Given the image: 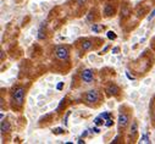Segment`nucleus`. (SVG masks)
I'll return each mask as SVG.
<instances>
[{
  "label": "nucleus",
  "mask_w": 155,
  "mask_h": 144,
  "mask_svg": "<svg viewBox=\"0 0 155 144\" xmlns=\"http://www.w3.org/2000/svg\"><path fill=\"white\" fill-rule=\"evenodd\" d=\"M25 88L23 87H17L15 88L14 92H12V102H14L15 105H17L18 108H21L22 104H23V100H25Z\"/></svg>",
  "instance_id": "obj_1"
},
{
  "label": "nucleus",
  "mask_w": 155,
  "mask_h": 144,
  "mask_svg": "<svg viewBox=\"0 0 155 144\" xmlns=\"http://www.w3.org/2000/svg\"><path fill=\"white\" fill-rule=\"evenodd\" d=\"M119 50H120V49H119L117 46H116V48H114V49H113V54H117V53H119Z\"/></svg>",
  "instance_id": "obj_22"
},
{
  "label": "nucleus",
  "mask_w": 155,
  "mask_h": 144,
  "mask_svg": "<svg viewBox=\"0 0 155 144\" xmlns=\"http://www.w3.org/2000/svg\"><path fill=\"white\" fill-rule=\"evenodd\" d=\"M93 48V42L90 40H84L82 43V50H89Z\"/></svg>",
  "instance_id": "obj_8"
},
{
  "label": "nucleus",
  "mask_w": 155,
  "mask_h": 144,
  "mask_svg": "<svg viewBox=\"0 0 155 144\" xmlns=\"http://www.w3.org/2000/svg\"><path fill=\"white\" fill-rule=\"evenodd\" d=\"M105 125H106V126H108V127H110V126H111V125H113V120L108 119V122H106Z\"/></svg>",
  "instance_id": "obj_18"
},
{
  "label": "nucleus",
  "mask_w": 155,
  "mask_h": 144,
  "mask_svg": "<svg viewBox=\"0 0 155 144\" xmlns=\"http://www.w3.org/2000/svg\"><path fill=\"white\" fill-rule=\"evenodd\" d=\"M130 14H131V11H130V9L127 6H124L122 7V10H121V17H128L130 16Z\"/></svg>",
  "instance_id": "obj_9"
},
{
  "label": "nucleus",
  "mask_w": 155,
  "mask_h": 144,
  "mask_svg": "<svg viewBox=\"0 0 155 144\" xmlns=\"http://www.w3.org/2000/svg\"><path fill=\"white\" fill-rule=\"evenodd\" d=\"M136 133H137V123L133 122V125L131 127V136H136Z\"/></svg>",
  "instance_id": "obj_11"
},
{
  "label": "nucleus",
  "mask_w": 155,
  "mask_h": 144,
  "mask_svg": "<svg viewBox=\"0 0 155 144\" xmlns=\"http://www.w3.org/2000/svg\"><path fill=\"white\" fill-rule=\"evenodd\" d=\"M76 3H77L78 5H83L84 3H87V0H76Z\"/></svg>",
  "instance_id": "obj_17"
},
{
  "label": "nucleus",
  "mask_w": 155,
  "mask_h": 144,
  "mask_svg": "<svg viewBox=\"0 0 155 144\" xmlns=\"http://www.w3.org/2000/svg\"><path fill=\"white\" fill-rule=\"evenodd\" d=\"M62 87H63V83L62 82H60V83H59V84H57V89H59V90H61V89H62Z\"/></svg>",
  "instance_id": "obj_19"
},
{
  "label": "nucleus",
  "mask_w": 155,
  "mask_h": 144,
  "mask_svg": "<svg viewBox=\"0 0 155 144\" xmlns=\"http://www.w3.org/2000/svg\"><path fill=\"white\" fill-rule=\"evenodd\" d=\"M108 92H109V94L116 95V94H119V92H120V88L117 87L116 84H110L109 88H108Z\"/></svg>",
  "instance_id": "obj_7"
},
{
  "label": "nucleus",
  "mask_w": 155,
  "mask_h": 144,
  "mask_svg": "<svg viewBox=\"0 0 155 144\" xmlns=\"http://www.w3.org/2000/svg\"><path fill=\"white\" fill-rule=\"evenodd\" d=\"M103 116L100 115L99 116V117H97V119L94 120V122H95V125H103V123H104V121H103Z\"/></svg>",
  "instance_id": "obj_12"
},
{
  "label": "nucleus",
  "mask_w": 155,
  "mask_h": 144,
  "mask_svg": "<svg viewBox=\"0 0 155 144\" xmlns=\"http://www.w3.org/2000/svg\"><path fill=\"white\" fill-rule=\"evenodd\" d=\"M127 122H128V116L126 114L121 113L120 116H119V126H120V128H125L127 126Z\"/></svg>",
  "instance_id": "obj_5"
},
{
  "label": "nucleus",
  "mask_w": 155,
  "mask_h": 144,
  "mask_svg": "<svg viewBox=\"0 0 155 144\" xmlns=\"http://www.w3.org/2000/svg\"><path fill=\"white\" fill-rule=\"evenodd\" d=\"M99 100V93L98 90H92L87 92V94H85V102L88 103V104H93V103H97Z\"/></svg>",
  "instance_id": "obj_3"
},
{
  "label": "nucleus",
  "mask_w": 155,
  "mask_h": 144,
  "mask_svg": "<svg viewBox=\"0 0 155 144\" xmlns=\"http://www.w3.org/2000/svg\"><path fill=\"white\" fill-rule=\"evenodd\" d=\"M108 49H109V46H105V48H104V49H103L101 54H104V53H105V51H106V50H108Z\"/></svg>",
  "instance_id": "obj_23"
},
{
  "label": "nucleus",
  "mask_w": 155,
  "mask_h": 144,
  "mask_svg": "<svg viewBox=\"0 0 155 144\" xmlns=\"http://www.w3.org/2000/svg\"><path fill=\"white\" fill-rule=\"evenodd\" d=\"M101 116H103V119H109L110 117V115L108 113H105V114H101Z\"/></svg>",
  "instance_id": "obj_20"
},
{
  "label": "nucleus",
  "mask_w": 155,
  "mask_h": 144,
  "mask_svg": "<svg viewBox=\"0 0 155 144\" xmlns=\"http://www.w3.org/2000/svg\"><path fill=\"white\" fill-rule=\"evenodd\" d=\"M99 29H100V27H99V26H97V25H93L92 26V31L93 32H98Z\"/></svg>",
  "instance_id": "obj_15"
},
{
  "label": "nucleus",
  "mask_w": 155,
  "mask_h": 144,
  "mask_svg": "<svg viewBox=\"0 0 155 144\" xmlns=\"http://www.w3.org/2000/svg\"><path fill=\"white\" fill-rule=\"evenodd\" d=\"M154 16H155V10H154V11H153L152 14H150V16H149V17H148V20H149V21H150V20H152V18H153V17H154Z\"/></svg>",
  "instance_id": "obj_21"
},
{
  "label": "nucleus",
  "mask_w": 155,
  "mask_h": 144,
  "mask_svg": "<svg viewBox=\"0 0 155 144\" xmlns=\"http://www.w3.org/2000/svg\"><path fill=\"white\" fill-rule=\"evenodd\" d=\"M142 142H143V143H148V137H147V134H143V136H142Z\"/></svg>",
  "instance_id": "obj_14"
},
{
  "label": "nucleus",
  "mask_w": 155,
  "mask_h": 144,
  "mask_svg": "<svg viewBox=\"0 0 155 144\" xmlns=\"http://www.w3.org/2000/svg\"><path fill=\"white\" fill-rule=\"evenodd\" d=\"M55 55H56V57L59 60H67V57H68V49L66 46H56Z\"/></svg>",
  "instance_id": "obj_2"
},
{
  "label": "nucleus",
  "mask_w": 155,
  "mask_h": 144,
  "mask_svg": "<svg viewBox=\"0 0 155 144\" xmlns=\"http://www.w3.org/2000/svg\"><path fill=\"white\" fill-rule=\"evenodd\" d=\"M7 131H10V125L9 122L6 121H1V132H7Z\"/></svg>",
  "instance_id": "obj_10"
},
{
  "label": "nucleus",
  "mask_w": 155,
  "mask_h": 144,
  "mask_svg": "<svg viewBox=\"0 0 155 144\" xmlns=\"http://www.w3.org/2000/svg\"><path fill=\"white\" fill-rule=\"evenodd\" d=\"M104 14L106 16H114L115 15V9L113 7V5H106L104 9Z\"/></svg>",
  "instance_id": "obj_6"
},
{
  "label": "nucleus",
  "mask_w": 155,
  "mask_h": 144,
  "mask_svg": "<svg viewBox=\"0 0 155 144\" xmlns=\"http://www.w3.org/2000/svg\"><path fill=\"white\" fill-rule=\"evenodd\" d=\"M81 77L85 83H90L93 81V78H94V74H93L92 70H83L81 73Z\"/></svg>",
  "instance_id": "obj_4"
},
{
  "label": "nucleus",
  "mask_w": 155,
  "mask_h": 144,
  "mask_svg": "<svg viewBox=\"0 0 155 144\" xmlns=\"http://www.w3.org/2000/svg\"><path fill=\"white\" fill-rule=\"evenodd\" d=\"M63 131H62V128H56V130L54 131V133L55 134H60V133H62Z\"/></svg>",
  "instance_id": "obj_16"
},
{
  "label": "nucleus",
  "mask_w": 155,
  "mask_h": 144,
  "mask_svg": "<svg viewBox=\"0 0 155 144\" xmlns=\"http://www.w3.org/2000/svg\"><path fill=\"white\" fill-rule=\"evenodd\" d=\"M108 38L109 39H115L116 38V34H115L113 31H110V32H108Z\"/></svg>",
  "instance_id": "obj_13"
}]
</instances>
